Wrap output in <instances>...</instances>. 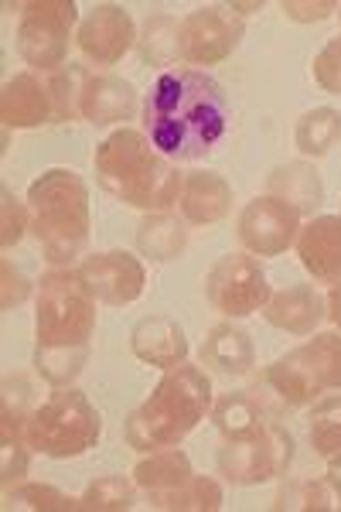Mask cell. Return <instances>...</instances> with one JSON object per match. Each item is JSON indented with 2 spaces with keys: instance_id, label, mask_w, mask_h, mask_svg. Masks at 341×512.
Instances as JSON below:
<instances>
[{
  "instance_id": "obj_1",
  "label": "cell",
  "mask_w": 341,
  "mask_h": 512,
  "mask_svg": "<svg viewBox=\"0 0 341 512\" xmlns=\"http://www.w3.org/2000/svg\"><path fill=\"white\" fill-rule=\"evenodd\" d=\"M229 99L202 69H168L144 99V137L168 161H202L229 130Z\"/></svg>"
},
{
  "instance_id": "obj_2",
  "label": "cell",
  "mask_w": 341,
  "mask_h": 512,
  "mask_svg": "<svg viewBox=\"0 0 341 512\" xmlns=\"http://www.w3.org/2000/svg\"><path fill=\"white\" fill-rule=\"evenodd\" d=\"M96 335V297L79 270L55 267L38 280L35 311V373L48 386H72L89 362Z\"/></svg>"
},
{
  "instance_id": "obj_3",
  "label": "cell",
  "mask_w": 341,
  "mask_h": 512,
  "mask_svg": "<svg viewBox=\"0 0 341 512\" xmlns=\"http://www.w3.org/2000/svg\"><path fill=\"white\" fill-rule=\"evenodd\" d=\"M96 181L113 198L140 212H168L178 205L185 175L144 137V130L120 127L96 147Z\"/></svg>"
},
{
  "instance_id": "obj_4",
  "label": "cell",
  "mask_w": 341,
  "mask_h": 512,
  "mask_svg": "<svg viewBox=\"0 0 341 512\" xmlns=\"http://www.w3.org/2000/svg\"><path fill=\"white\" fill-rule=\"evenodd\" d=\"M212 403V379L205 369L181 362L164 373L154 393L127 417V444L140 454L181 444L205 417H212Z\"/></svg>"
},
{
  "instance_id": "obj_5",
  "label": "cell",
  "mask_w": 341,
  "mask_h": 512,
  "mask_svg": "<svg viewBox=\"0 0 341 512\" xmlns=\"http://www.w3.org/2000/svg\"><path fill=\"white\" fill-rule=\"evenodd\" d=\"M31 233L52 267H69L89 246V185L72 168H52L28 188Z\"/></svg>"
},
{
  "instance_id": "obj_6",
  "label": "cell",
  "mask_w": 341,
  "mask_h": 512,
  "mask_svg": "<svg viewBox=\"0 0 341 512\" xmlns=\"http://www.w3.org/2000/svg\"><path fill=\"white\" fill-rule=\"evenodd\" d=\"M24 437L31 451L45 458H79L99 444L103 417L76 386H55V393L35 407Z\"/></svg>"
},
{
  "instance_id": "obj_7",
  "label": "cell",
  "mask_w": 341,
  "mask_h": 512,
  "mask_svg": "<svg viewBox=\"0 0 341 512\" xmlns=\"http://www.w3.org/2000/svg\"><path fill=\"white\" fill-rule=\"evenodd\" d=\"M219 475L232 485L277 482L294 465V434L280 420H266L246 437H232L215 454Z\"/></svg>"
},
{
  "instance_id": "obj_8",
  "label": "cell",
  "mask_w": 341,
  "mask_h": 512,
  "mask_svg": "<svg viewBox=\"0 0 341 512\" xmlns=\"http://www.w3.org/2000/svg\"><path fill=\"white\" fill-rule=\"evenodd\" d=\"M18 55L38 72H58L69 65V38L79 24V7L72 0H31L21 4Z\"/></svg>"
},
{
  "instance_id": "obj_9",
  "label": "cell",
  "mask_w": 341,
  "mask_h": 512,
  "mask_svg": "<svg viewBox=\"0 0 341 512\" xmlns=\"http://www.w3.org/2000/svg\"><path fill=\"white\" fill-rule=\"evenodd\" d=\"M205 297L219 315L249 318L270 304V277L253 253H229L205 277Z\"/></svg>"
},
{
  "instance_id": "obj_10",
  "label": "cell",
  "mask_w": 341,
  "mask_h": 512,
  "mask_svg": "<svg viewBox=\"0 0 341 512\" xmlns=\"http://www.w3.org/2000/svg\"><path fill=\"white\" fill-rule=\"evenodd\" d=\"M246 21L229 4L198 7L178 24V62L185 65H219L239 48Z\"/></svg>"
},
{
  "instance_id": "obj_11",
  "label": "cell",
  "mask_w": 341,
  "mask_h": 512,
  "mask_svg": "<svg viewBox=\"0 0 341 512\" xmlns=\"http://www.w3.org/2000/svg\"><path fill=\"white\" fill-rule=\"evenodd\" d=\"M301 212L277 195H256L253 202L239 212L236 233L246 253L253 256H280L297 243L301 233Z\"/></svg>"
},
{
  "instance_id": "obj_12",
  "label": "cell",
  "mask_w": 341,
  "mask_h": 512,
  "mask_svg": "<svg viewBox=\"0 0 341 512\" xmlns=\"http://www.w3.org/2000/svg\"><path fill=\"white\" fill-rule=\"evenodd\" d=\"M76 270H79V280L86 284V291L93 294L99 304H110V308L133 304L147 287L144 260L127 250L93 253V256H86Z\"/></svg>"
},
{
  "instance_id": "obj_13",
  "label": "cell",
  "mask_w": 341,
  "mask_h": 512,
  "mask_svg": "<svg viewBox=\"0 0 341 512\" xmlns=\"http://www.w3.org/2000/svg\"><path fill=\"white\" fill-rule=\"evenodd\" d=\"M79 52L96 65H116L137 45V24L120 4H96L76 31Z\"/></svg>"
},
{
  "instance_id": "obj_14",
  "label": "cell",
  "mask_w": 341,
  "mask_h": 512,
  "mask_svg": "<svg viewBox=\"0 0 341 512\" xmlns=\"http://www.w3.org/2000/svg\"><path fill=\"white\" fill-rule=\"evenodd\" d=\"M284 407L287 403L266 383H260V386H249V390L222 393L212 403V424L226 441H232V437L253 434L266 420H280L284 417Z\"/></svg>"
},
{
  "instance_id": "obj_15",
  "label": "cell",
  "mask_w": 341,
  "mask_h": 512,
  "mask_svg": "<svg viewBox=\"0 0 341 512\" xmlns=\"http://www.w3.org/2000/svg\"><path fill=\"white\" fill-rule=\"evenodd\" d=\"M140 99L133 82L113 72H89L86 89H82V120L96 123V127H110V123H127L137 117Z\"/></svg>"
},
{
  "instance_id": "obj_16",
  "label": "cell",
  "mask_w": 341,
  "mask_h": 512,
  "mask_svg": "<svg viewBox=\"0 0 341 512\" xmlns=\"http://www.w3.org/2000/svg\"><path fill=\"white\" fill-rule=\"evenodd\" d=\"M297 256L301 267L321 284L341 280V216H314L297 233Z\"/></svg>"
},
{
  "instance_id": "obj_17",
  "label": "cell",
  "mask_w": 341,
  "mask_h": 512,
  "mask_svg": "<svg viewBox=\"0 0 341 512\" xmlns=\"http://www.w3.org/2000/svg\"><path fill=\"white\" fill-rule=\"evenodd\" d=\"M0 120L7 130H31L52 120L48 82H41L35 72H18L7 79L4 93H0Z\"/></svg>"
},
{
  "instance_id": "obj_18",
  "label": "cell",
  "mask_w": 341,
  "mask_h": 512,
  "mask_svg": "<svg viewBox=\"0 0 341 512\" xmlns=\"http://www.w3.org/2000/svg\"><path fill=\"white\" fill-rule=\"evenodd\" d=\"M178 209L188 226H215L232 212V185L219 171H188Z\"/></svg>"
},
{
  "instance_id": "obj_19",
  "label": "cell",
  "mask_w": 341,
  "mask_h": 512,
  "mask_svg": "<svg viewBox=\"0 0 341 512\" xmlns=\"http://www.w3.org/2000/svg\"><path fill=\"white\" fill-rule=\"evenodd\" d=\"M130 352L137 355L140 362H147V366H157L168 373V369L188 362V335L178 321L154 315L133 325Z\"/></svg>"
},
{
  "instance_id": "obj_20",
  "label": "cell",
  "mask_w": 341,
  "mask_h": 512,
  "mask_svg": "<svg viewBox=\"0 0 341 512\" xmlns=\"http://www.w3.org/2000/svg\"><path fill=\"white\" fill-rule=\"evenodd\" d=\"M266 321L287 335H311L328 318V301L314 284H294L287 291L273 294L263 308Z\"/></svg>"
},
{
  "instance_id": "obj_21",
  "label": "cell",
  "mask_w": 341,
  "mask_h": 512,
  "mask_svg": "<svg viewBox=\"0 0 341 512\" xmlns=\"http://www.w3.org/2000/svg\"><path fill=\"white\" fill-rule=\"evenodd\" d=\"M202 366H209L212 373L226 376V379H239L246 373H253L256 366V349L253 338L243 328H236L232 321H222L215 325L209 338L202 342Z\"/></svg>"
},
{
  "instance_id": "obj_22",
  "label": "cell",
  "mask_w": 341,
  "mask_h": 512,
  "mask_svg": "<svg viewBox=\"0 0 341 512\" xmlns=\"http://www.w3.org/2000/svg\"><path fill=\"white\" fill-rule=\"evenodd\" d=\"M266 195L284 198L301 216L314 219V212L324 205V181L314 164L287 161V164H280V168H273V175L266 178Z\"/></svg>"
},
{
  "instance_id": "obj_23",
  "label": "cell",
  "mask_w": 341,
  "mask_h": 512,
  "mask_svg": "<svg viewBox=\"0 0 341 512\" xmlns=\"http://www.w3.org/2000/svg\"><path fill=\"white\" fill-rule=\"evenodd\" d=\"M191 475H195L191 458L178 448V444L147 451L144 458L137 461V468H133V482H137L147 495L178 489V485H185Z\"/></svg>"
},
{
  "instance_id": "obj_24",
  "label": "cell",
  "mask_w": 341,
  "mask_h": 512,
  "mask_svg": "<svg viewBox=\"0 0 341 512\" xmlns=\"http://www.w3.org/2000/svg\"><path fill=\"white\" fill-rule=\"evenodd\" d=\"M137 250L151 263H171L188 250V222L171 212H147L137 229Z\"/></svg>"
},
{
  "instance_id": "obj_25",
  "label": "cell",
  "mask_w": 341,
  "mask_h": 512,
  "mask_svg": "<svg viewBox=\"0 0 341 512\" xmlns=\"http://www.w3.org/2000/svg\"><path fill=\"white\" fill-rule=\"evenodd\" d=\"M287 355L304 369V376L311 379L321 393L341 390V332L314 335L307 345Z\"/></svg>"
},
{
  "instance_id": "obj_26",
  "label": "cell",
  "mask_w": 341,
  "mask_h": 512,
  "mask_svg": "<svg viewBox=\"0 0 341 512\" xmlns=\"http://www.w3.org/2000/svg\"><path fill=\"white\" fill-rule=\"evenodd\" d=\"M222 502H226L222 485L209 475H191L178 489L151 495V506L161 512H215L222 509Z\"/></svg>"
},
{
  "instance_id": "obj_27",
  "label": "cell",
  "mask_w": 341,
  "mask_h": 512,
  "mask_svg": "<svg viewBox=\"0 0 341 512\" xmlns=\"http://www.w3.org/2000/svg\"><path fill=\"white\" fill-rule=\"evenodd\" d=\"M38 386L24 373L4 379V400H0V437H24L28 420L38 407Z\"/></svg>"
},
{
  "instance_id": "obj_28",
  "label": "cell",
  "mask_w": 341,
  "mask_h": 512,
  "mask_svg": "<svg viewBox=\"0 0 341 512\" xmlns=\"http://www.w3.org/2000/svg\"><path fill=\"white\" fill-rule=\"evenodd\" d=\"M294 140L304 158H324L341 140V113L331 110V106H314V110H307L304 117L297 120Z\"/></svg>"
},
{
  "instance_id": "obj_29",
  "label": "cell",
  "mask_w": 341,
  "mask_h": 512,
  "mask_svg": "<svg viewBox=\"0 0 341 512\" xmlns=\"http://www.w3.org/2000/svg\"><path fill=\"white\" fill-rule=\"evenodd\" d=\"M260 383L270 386L287 407H311V403H318V396H321L318 386L304 376V369L297 366L290 355H280L277 362H270V366L263 369Z\"/></svg>"
},
{
  "instance_id": "obj_30",
  "label": "cell",
  "mask_w": 341,
  "mask_h": 512,
  "mask_svg": "<svg viewBox=\"0 0 341 512\" xmlns=\"http://www.w3.org/2000/svg\"><path fill=\"white\" fill-rule=\"evenodd\" d=\"M273 509H301V512H341V489L324 478H307V482H287L280 489Z\"/></svg>"
},
{
  "instance_id": "obj_31",
  "label": "cell",
  "mask_w": 341,
  "mask_h": 512,
  "mask_svg": "<svg viewBox=\"0 0 341 512\" xmlns=\"http://www.w3.org/2000/svg\"><path fill=\"white\" fill-rule=\"evenodd\" d=\"M140 485L127 475H99L89 489L79 495L82 512H127L137 502Z\"/></svg>"
},
{
  "instance_id": "obj_32",
  "label": "cell",
  "mask_w": 341,
  "mask_h": 512,
  "mask_svg": "<svg viewBox=\"0 0 341 512\" xmlns=\"http://www.w3.org/2000/svg\"><path fill=\"white\" fill-rule=\"evenodd\" d=\"M89 69L86 65H62L48 79V93H52V120H76L82 117V89H86Z\"/></svg>"
},
{
  "instance_id": "obj_33",
  "label": "cell",
  "mask_w": 341,
  "mask_h": 512,
  "mask_svg": "<svg viewBox=\"0 0 341 512\" xmlns=\"http://www.w3.org/2000/svg\"><path fill=\"white\" fill-rule=\"evenodd\" d=\"M307 437H311V448L321 458L341 454V393L314 403L311 417H307Z\"/></svg>"
},
{
  "instance_id": "obj_34",
  "label": "cell",
  "mask_w": 341,
  "mask_h": 512,
  "mask_svg": "<svg viewBox=\"0 0 341 512\" xmlns=\"http://www.w3.org/2000/svg\"><path fill=\"white\" fill-rule=\"evenodd\" d=\"M178 18H168V14H154L151 21L144 24V38L140 41V59L147 65H168L178 59Z\"/></svg>"
},
{
  "instance_id": "obj_35",
  "label": "cell",
  "mask_w": 341,
  "mask_h": 512,
  "mask_svg": "<svg viewBox=\"0 0 341 512\" xmlns=\"http://www.w3.org/2000/svg\"><path fill=\"white\" fill-rule=\"evenodd\" d=\"M31 444L28 437H0V485L4 495H11L28 478Z\"/></svg>"
},
{
  "instance_id": "obj_36",
  "label": "cell",
  "mask_w": 341,
  "mask_h": 512,
  "mask_svg": "<svg viewBox=\"0 0 341 512\" xmlns=\"http://www.w3.org/2000/svg\"><path fill=\"white\" fill-rule=\"evenodd\" d=\"M14 499H21L28 509L38 512H76L79 499L76 495H65L62 489H55L52 482H21L14 489Z\"/></svg>"
},
{
  "instance_id": "obj_37",
  "label": "cell",
  "mask_w": 341,
  "mask_h": 512,
  "mask_svg": "<svg viewBox=\"0 0 341 512\" xmlns=\"http://www.w3.org/2000/svg\"><path fill=\"white\" fill-rule=\"evenodd\" d=\"M0 198H4V202H0V246L11 250V246H18L24 233L31 229V209L21 198H14L11 188H4Z\"/></svg>"
},
{
  "instance_id": "obj_38",
  "label": "cell",
  "mask_w": 341,
  "mask_h": 512,
  "mask_svg": "<svg viewBox=\"0 0 341 512\" xmlns=\"http://www.w3.org/2000/svg\"><path fill=\"white\" fill-rule=\"evenodd\" d=\"M311 72H314V82H318L324 93L341 96V35H335L318 55H314Z\"/></svg>"
},
{
  "instance_id": "obj_39",
  "label": "cell",
  "mask_w": 341,
  "mask_h": 512,
  "mask_svg": "<svg viewBox=\"0 0 341 512\" xmlns=\"http://www.w3.org/2000/svg\"><path fill=\"white\" fill-rule=\"evenodd\" d=\"M280 11H284L290 21L318 24V21H328L331 14H338V4H331V0H318V4H311V0H284Z\"/></svg>"
},
{
  "instance_id": "obj_40",
  "label": "cell",
  "mask_w": 341,
  "mask_h": 512,
  "mask_svg": "<svg viewBox=\"0 0 341 512\" xmlns=\"http://www.w3.org/2000/svg\"><path fill=\"white\" fill-rule=\"evenodd\" d=\"M0 274H4V294H0V308L11 311V308H18V304L28 301L31 284H28V277H24L21 270H14L11 260L0 263Z\"/></svg>"
},
{
  "instance_id": "obj_41",
  "label": "cell",
  "mask_w": 341,
  "mask_h": 512,
  "mask_svg": "<svg viewBox=\"0 0 341 512\" xmlns=\"http://www.w3.org/2000/svg\"><path fill=\"white\" fill-rule=\"evenodd\" d=\"M324 301H328L331 325H335L338 332H341V280H338V284H331V291H328V297H324Z\"/></svg>"
},
{
  "instance_id": "obj_42",
  "label": "cell",
  "mask_w": 341,
  "mask_h": 512,
  "mask_svg": "<svg viewBox=\"0 0 341 512\" xmlns=\"http://www.w3.org/2000/svg\"><path fill=\"white\" fill-rule=\"evenodd\" d=\"M328 478L341 489V454H335V458H328Z\"/></svg>"
},
{
  "instance_id": "obj_43",
  "label": "cell",
  "mask_w": 341,
  "mask_h": 512,
  "mask_svg": "<svg viewBox=\"0 0 341 512\" xmlns=\"http://www.w3.org/2000/svg\"><path fill=\"white\" fill-rule=\"evenodd\" d=\"M232 11L239 14V18H249V14H256V11H263V4H229Z\"/></svg>"
},
{
  "instance_id": "obj_44",
  "label": "cell",
  "mask_w": 341,
  "mask_h": 512,
  "mask_svg": "<svg viewBox=\"0 0 341 512\" xmlns=\"http://www.w3.org/2000/svg\"><path fill=\"white\" fill-rule=\"evenodd\" d=\"M338 18H341V4H338Z\"/></svg>"
}]
</instances>
